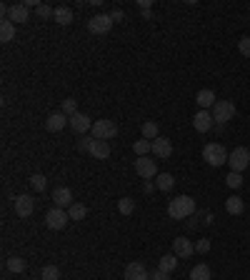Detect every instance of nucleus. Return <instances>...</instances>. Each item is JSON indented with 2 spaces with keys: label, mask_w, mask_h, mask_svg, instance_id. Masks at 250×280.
Returning <instances> with one entry per match:
<instances>
[{
  "label": "nucleus",
  "mask_w": 250,
  "mask_h": 280,
  "mask_svg": "<svg viewBox=\"0 0 250 280\" xmlns=\"http://www.w3.org/2000/svg\"><path fill=\"white\" fill-rule=\"evenodd\" d=\"M193 213H195V200H193L190 195H178V198L170 200V206H168V215H170L173 220L190 218Z\"/></svg>",
  "instance_id": "f257e3e1"
},
{
  "label": "nucleus",
  "mask_w": 250,
  "mask_h": 280,
  "mask_svg": "<svg viewBox=\"0 0 250 280\" xmlns=\"http://www.w3.org/2000/svg\"><path fill=\"white\" fill-rule=\"evenodd\" d=\"M228 158H230V153L223 148L220 143H208L205 148H203V160L213 165V168H220V165H225L228 163Z\"/></svg>",
  "instance_id": "f03ea898"
},
{
  "label": "nucleus",
  "mask_w": 250,
  "mask_h": 280,
  "mask_svg": "<svg viewBox=\"0 0 250 280\" xmlns=\"http://www.w3.org/2000/svg\"><path fill=\"white\" fill-rule=\"evenodd\" d=\"M233 118H235V103H233V100H218V103L213 105V120H215L218 125H225Z\"/></svg>",
  "instance_id": "7ed1b4c3"
},
{
  "label": "nucleus",
  "mask_w": 250,
  "mask_h": 280,
  "mask_svg": "<svg viewBox=\"0 0 250 280\" xmlns=\"http://www.w3.org/2000/svg\"><path fill=\"white\" fill-rule=\"evenodd\" d=\"M118 135V125L113 120H108V118H100L93 123V138L98 140H110V138H116Z\"/></svg>",
  "instance_id": "20e7f679"
},
{
  "label": "nucleus",
  "mask_w": 250,
  "mask_h": 280,
  "mask_svg": "<svg viewBox=\"0 0 250 280\" xmlns=\"http://www.w3.org/2000/svg\"><path fill=\"white\" fill-rule=\"evenodd\" d=\"M70 220V215H68V210H63V208H50L48 213H45V225L50 228V230H63L65 225Z\"/></svg>",
  "instance_id": "39448f33"
},
{
  "label": "nucleus",
  "mask_w": 250,
  "mask_h": 280,
  "mask_svg": "<svg viewBox=\"0 0 250 280\" xmlns=\"http://www.w3.org/2000/svg\"><path fill=\"white\" fill-rule=\"evenodd\" d=\"M110 28H113V18H110V15L98 13V15H93V18L88 20V30H90L93 35H108Z\"/></svg>",
  "instance_id": "423d86ee"
},
{
  "label": "nucleus",
  "mask_w": 250,
  "mask_h": 280,
  "mask_svg": "<svg viewBox=\"0 0 250 280\" xmlns=\"http://www.w3.org/2000/svg\"><path fill=\"white\" fill-rule=\"evenodd\" d=\"M228 165L233 173H243L250 165V150L248 148H235L228 158Z\"/></svg>",
  "instance_id": "0eeeda50"
},
{
  "label": "nucleus",
  "mask_w": 250,
  "mask_h": 280,
  "mask_svg": "<svg viewBox=\"0 0 250 280\" xmlns=\"http://www.w3.org/2000/svg\"><path fill=\"white\" fill-rule=\"evenodd\" d=\"M13 210L18 218H30L33 210H35V200L30 195H15L13 198Z\"/></svg>",
  "instance_id": "6e6552de"
},
{
  "label": "nucleus",
  "mask_w": 250,
  "mask_h": 280,
  "mask_svg": "<svg viewBox=\"0 0 250 280\" xmlns=\"http://www.w3.org/2000/svg\"><path fill=\"white\" fill-rule=\"evenodd\" d=\"M135 173L140 175V178H158V168H155V160L153 158H148V155H143V158H138L135 160Z\"/></svg>",
  "instance_id": "1a4fd4ad"
},
{
  "label": "nucleus",
  "mask_w": 250,
  "mask_h": 280,
  "mask_svg": "<svg viewBox=\"0 0 250 280\" xmlns=\"http://www.w3.org/2000/svg\"><path fill=\"white\" fill-rule=\"evenodd\" d=\"M123 280H150L148 275V270H145V265L140 260H133L125 265V273H123Z\"/></svg>",
  "instance_id": "9d476101"
},
{
  "label": "nucleus",
  "mask_w": 250,
  "mask_h": 280,
  "mask_svg": "<svg viewBox=\"0 0 250 280\" xmlns=\"http://www.w3.org/2000/svg\"><path fill=\"white\" fill-rule=\"evenodd\" d=\"M93 123H95V120H90V115H85V113L70 115V128H73L78 135H85L88 130H93Z\"/></svg>",
  "instance_id": "9b49d317"
},
{
  "label": "nucleus",
  "mask_w": 250,
  "mask_h": 280,
  "mask_svg": "<svg viewBox=\"0 0 250 280\" xmlns=\"http://www.w3.org/2000/svg\"><path fill=\"white\" fill-rule=\"evenodd\" d=\"M213 125H215V120H213V113L210 110H198V113H195V118H193V128H195L198 133L213 130Z\"/></svg>",
  "instance_id": "f8f14e48"
},
{
  "label": "nucleus",
  "mask_w": 250,
  "mask_h": 280,
  "mask_svg": "<svg viewBox=\"0 0 250 280\" xmlns=\"http://www.w3.org/2000/svg\"><path fill=\"white\" fill-rule=\"evenodd\" d=\"M153 155L155 158H160V160L170 158V155H173V143H170V138H165V135L155 138L153 140Z\"/></svg>",
  "instance_id": "ddd939ff"
},
{
  "label": "nucleus",
  "mask_w": 250,
  "mask_h": 280,
  "mask_svg": "<svg viewBox=\"0 0 250 280\" xmlns=\"http://www.w3.org/2000/svg\"><path fill=\"white\" fill-rule=\"evenodd\" d=\"M65 125H70V118H68L65 113H50V115L45 118V128L50 133H60Z\"/></svg>",
  "instance_id": "4468645a"
},
{
  "label": "nucleus",
  "mask_w": 250,
  "mask_h": 280,
  "mask_svg": "<svg viewBox=\"0 0 250 280\" xmlns=\"http://www.w3.org/2000/svg\"><path fill=\"white\" fill-rule=\"evenodd\" d=\"M193 253H195V245H193L188 238H175L173 240V255L175 258L185 260V258H190Z\"/></svg>",
  "instance_id": "2eb2a0df"
},
{
  "label": "nucleus",
  "mask_w": 250,
  "mask_h": 280,
  "mask_svg": "<svg viewBox=\"0 0 250 280\" xmlns=\"http://www.w3.org/2000/svg\"><path fill=\"white\" fill-rule=\"evenodd\" d=\"M53 200H55V208H63V210L75 203V200H73V190H70V188H55Z\"/></svg>",
  "instance_id": "dca6fc26"
},
{
  "label": "nucleus",
  "mask_w": 250,
  "mask_h": 280,
  "mask_svg": "<svg viewBox=\"0 0 250 280\" xmlns=\"http://www.w3.org/2000/svg\"><path fill=\"white\" fill-rule=\"evenodd\" d=\"M88 153H90L95 160H105V158H110V145H108V140H98V138H93Z\"/></svg>",
  "instance_id": "f3484780"
},
{
  "label": "nucleus",
  "mask_w": 250,
  "mask_h": 280,
  "mask_svg": "<svg viewBox=\"0 0 250 280\" xmlns=\"http://www.w3.org/2000/svg\"><path fill=\"white\" fill-rule=\"evenodd\" d=\"M8 20H13V23H25V20H30V8H28L25 3L10 5V15H8Z\"/></svg>",
  "instance_id": "a211bd4d"
},
{
  "label": "nucleus",
  "mask_w": 250,
  "mask_h": 280,
  "mask_svg": "<svg viewBox=\"0 0 250 280\" xmlns=\"http://www.w3.org/2000/svg\"><path fill=\"white\" fill-rule=\"evenodd\" d=\"M195 103L200 105V110H210L218 100H215V93H213V90H200V93L195 95Z\"/></svg>",
  "instance_id": "6ab92c4d"
},
{
  "label": "nucleus",
  "mask_w": 250,
  "mask_h": 280,
  "mask_svg": "<svg viewBox=\"0 0 250 280\" xmlns=\"http://www.w3.org/2000/svg\"><path fill=\"white\" fill-rule=\"evenodd\" d=\"M225 210H228L230 215H243V210H245V203H243V198H238V195H230V198L225 200Z\"/></svg>",
  "instance_id": "aec40b11"
},
{
  "label": "nucleus",
  "mask_w": 250,
  "mask_h": 280,
  "mask_svg": "<svg viewBox=\"0 0 250 280\" xmlns=\"http://www.w3.org/2000/svg\"><path fill=\"white\" fill-rule=\"evenodd\" d=\"M15 38V23L13 20H3L0 23V40L3 43H10Z\"/></svg>",
  "instance_id": "412c9836"
},
{
  "label": "nucleus",
  "mask_w": 250,
  "mask_h": 280,
  "mask_svg": "<svg viewBox=\"0 0 250 280\" xmlns=\"http://www.w3.org/2000/svg\"><path fill=\"white\" fill-rule=\"evenodd\" d=\"M155 185L160 188L163 193H168V190H173L175 178L170 175V173H158V178H155Z\"/></svg>",
  "instance_id": "4be33fe9"
},
{
  "label": "nucleus",
  "mask_w": 250,
  "mask_h": 280,
  "mask_svg": "<svg viewBox=\"0 0 250 280\" xmlns=\"http://www.w3.org/2000/svg\"><path fill=\"white\" fill-rule=\"evenodd\" d=\"M55 23H58V25H70V23H73V10L65 8V5L55 8Z\"/></svg>",
  "instance_id": "5701e85b"
},
{
  "label": "nucleus",
  "mask_w": 250,
  "mask_h": 280,
  "mask_svg": "<svg viewBox=\"0 0 250 280\" xmlns=\"http://www.w3.org/2000/svg\"><path fill=\"white\" fill-rule=\"evenodd\" d=\"M213 278V273H210V268L205 265V263H200V265H195L190 270V280H210Z\"/></svg>",
  "instance_id": "b1692460"
},
{
  "label": "nucleus",
  "mask_w": 250,
  "mask_h": 280,
  "mask_svg": "<svg viewBox=\"0 0 250 280\" xmlns=\"http://www.w3.org/2000/svg\"><path fill=\"white\" fill-rule=\"evenodd\" d=\"M68 215H70V220H85V215H88V208L83 206V203H73V206L68 208Z\"/></svg>",
  "instance_id": "393cba45"
},
{
  "label": "nucleus",
  "mask_w": 250,
  "mask_h": 280,
  "mask_svg": "<svg viewBox=\"0 0 250 280\" xmlns=\"http://www.w3.org/2000/svg\"><path fill=\"white\" fill-rule=\"evenodd\" d=\"M143 138L145 140H155V138H160V130H158V123H153V120H148V123H143Z\"/></svg>",
  "instance_id": "a878e982"
},
{
  "label": "nucleus",
  "mask_w": 250,
  "mask_h": 280,
  "mask_svg": "<svg viewBox=\"0 0 250 280\" xmlns=\"http://www.w3.org/2000/svg\"><path fill=\"white\" fill-rule=\"evenodd\" d=\"M135 153H138V158H143V155H148V153H153V140H135Z\"/></svg>",
  "instance_id": "bb28decb"
},
{
  "label": "nucleus",
  "mask_w": 250,
  "mask_h": 280,
  "mask_svg": "<svg viewBox=\"0 0 250 280\" xmlns=\"http://www.w3.org/2000/svg\"><path fill=\"white\" fill-rule=\"evenodd\" d=\"M5 268H8L10 273H23V270H25V260H23V258H18V255H13V258H8Z\"/></svg>",
  "instance_id": "cd10ccee"
},
{
  "label": "nucleus",
  "mask_w": 250,
  "mask_h": 280,
  "mask_svg": "<svg viewBox=\"0 0 250 280\" xmlns=\"http://www.w3.org/2000/svg\"><path fill=\"white\" fill-rule=\"evenodd\" d=\"M175 265H178L175 255H163V258L158 260V268H160V270H165V273H173Z\"/></svg>",
  "instance_id": "c85d7f7f"
},
{
  "label": "nucleus",
  "mask_w": 250,
  "mask_h": 280,
  "mask_svg": "<svg viewBox=\"0 0 250 280\" xmlns=\"http://www.w3.org/2000/svg\"><path fill=\"white\" fill-rule=\"evenodd\" d=\"M40 280H60L58 265H45L43 273H40Z\"/></svg>",
  "instance_id": "c756f323"
},
{
  "label": "nucleus",
  "mask_w": 250,
  "mask_h": 280,
  "mask_svg": "<svg viewBox=\"0 0 250 280\" xmlns=\"http://www.w3.org/2000/svg\"><path fill=\"white\" fill-rule=\"evenodd\" d=\"M118 210H120L123 215H130L135 210V200L133 198H120V200H118Z\"/></svg>",
  "instance_id": "7c9ffc66"
},
{
  "label": "nucleus",
  "mask_w": 250,
  "mask_h": 280,
  "mask_svg": "<svg viewBox=\"0 0 250 280\" xmlns=\"http://www.w3.org/2000/svg\"><path fill=\"white\" fill-rule=\"evenodd\" d=\"M60 113H65L68 118H70V115H75V113H78V100H75V98H65V100H63Z\"/></svg>",
  "instance_id": "2f4dec72"
},
{
  "label": "nucleus",
  "mask_w": 250,
  "mask_h": 280,
  "mask_svg": "<svg viewBox=\"0 0 250 280\" xmlns=\"http://www.w3.org/2000/svg\"><path fill=\"white\" fill-rule=\"evenodd\" d=\"M35 15L43 20H48V18H55V8H50V5H45V3H40L38 5V10H35Z\"/></svg>",
  "instance_id": "473e14b6"
},
{
  "label": "nucleus",
  "mask_w": 250,
  "mask_h": 280,
  "mask_svg": "<svg viewBox=\"0 0 250 280\" xmlns=\"http://www.w3.org/2000/svg\"><path fill=\"white\" fill-rule=\"evenodd\" d=\"M30 185H33V190H38V193H43V190L48 188V180H45V175H40V173H35V175L30 178Z\"/></svg>",
  "instance_id": "72a5a7b5"
},
{
  "label": "nucleus",
  "mask_w": 250,
  "mask_h": 280,
  "mask_svg": "<svg viewBox=\"0 0 250 280\" xmlns=\"http://www.w3.org/2000/svg\"><path fill=\"white\" fill-rule=\"evenodd\" d=\"M225 183H228V188L238 190V188L243 185V175H240V173H233V170H230V175L225 178Z\"/></svg>",
  "instance_id": "f704fd0d"
},
{
  "label": "nucleus",
  "mask_w": 250,
  "mask_h": 280,
  "mask_svg": "<svg viewBox=\"0 0 250 280\" xmlns=\"http://www.w3.org/2000/svg\"><path fill=\"white\" fill-rule=\"evenodd\" d=\"M238 50H240V55L250 58V35H243L238 40Z\"/></svg>",
  "instance_id": "c9c22d12"
},
{
  "label": "nucleus",
  "mask_w": 250,
  "mask_h": 280,
  "mask_svg": "<svg viewBox=\"0 0 250 280\" xmlns=\"http://www.w3.org/2000/svg\"><path fill=\"white\" fill-rule=\"evenodd\" d=\"M210 250V238H200L198 243H195V253H200V255H205Z\"/></svg>",
  "instance_id": "e433bc0d"
},
{
  "label": "nucleus",
  "mask_w": 250,
  "mask_h": 280,
  "mask_svg": "<svg viewBox=\"0 0 250 280\" xmlns=\"http://www.w3.org/2000/svg\"><path fill=\"white\" fill-rule=\"evenodd\" d=\"M90 143H93V138H88V135H83V138L78 140V150H85V153H88V150H90Z\"/></svg>",
  "instance_id": "4c0bfd02"
},
{
  "label": "nucleus",
  "mask_w": 250,
  "mask_h": 280,
  "mask_svg": "<svg viewBox=\"0 0 250 280\" xmlns=\"http://www.w3.org/2000/svg\"><path fill=\"white\" fill-rule=\"evenodd\" d=\"M150 280H170V273H165V270H160V268H158V270L150 273Z\"/></svg>",
  "instance_id": "58836bf2"
},
{
  "label": "nucleus",
  "mask_w": 250,
  "mask_h": 280,
  "mask_svg": "<svg viewBox=\"0 0 250 280\" xmlns=\"http://www.w3.org/2000/svg\"><path fill=\"white\" fill-rule=\"evenodd\" d=\"M123 15H125L123 10H113V13H110V18H113V23H120V20H123Z\"/></svg>",
  "instance_id": "ea45409f"
},
{
  "label": "nucleus",
  "mask_w": 250,
  "mask_h": 280,
  "mask_svg": "<svg viewBox=\"0 0 250 280\" xmlns=\"http://www.w3.org/2000/svg\"><path fill=\"white\" fill-rule=\"evenodd\" d=\"M138 5H140L143 10H150V5H153V0H138Z\"/></svg>",
  "instance_id": "a19ab883"
}]
</instances>
